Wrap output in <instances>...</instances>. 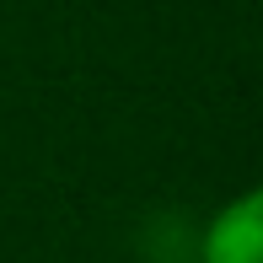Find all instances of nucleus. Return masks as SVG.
<instances>
[{
  "instance_id": "1",
  "label": "nucleus",
  "mask_w": 263,
  "mask_h": 263,
  "mask_svg": "<svg viewBox=\"0 0 263 263\" xmlns=\"http://www.w3.org/2000/svg\"><path fill=\"white\" fill-rule=\"evenodd\" d=\"M258 253H263V199L242 194L210 220L199 263H258Z\"/></svg>"
}]
</instances>
